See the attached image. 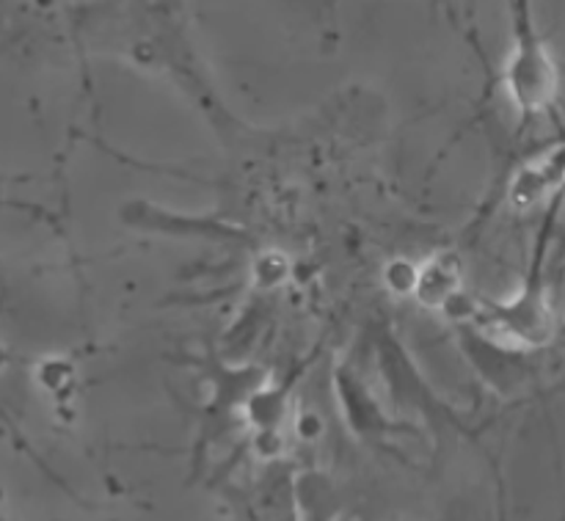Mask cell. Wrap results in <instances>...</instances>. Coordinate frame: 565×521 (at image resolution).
Masks as SVG:
<instances>
[{
  "instance_id": "cell-3",
  "label": "cell",
  "mask_w": 565,
  "mask_h": 521,
  "mask_svg": "<svg viewBox=\"0 0 565 521\" xmlns=\"http://www.w3.org/2000/svg\"><path fill=\"white\" fill-rule=\"evenodd\" d=\"M285 279V257L259 259V281L265 285H279Z\"/></svg>"
},
{
  "instance_id": "cell-1",
  "label": "cell",
  "mask_w": 565,
  "mask_h": 521,
  "mask_svg": "<svg viewBox=\"0 0 565 521\" xmlns=\"http://www.w3.org/2000/svg\"><path fill=\"white\" fill-rule=\"evenodd\" d=\"M456 290V270H452L445 259H436V263H428L425 268H419L417 285H414L412 296H417L423 307H447V301H450Z\"/></svg>"
},
{
  "instance_id": "cell-2",
  "label": "cell",
  "mask_w": 565,
  "mask_h": 521,
  "mask_svg": "<svg viewBox=\"0 0 565 521\" xmlns=\"http://www.w3.org/2000/svg\"><path fill=\"white\" fill-rule=\"evenodd\" d=\"M417 274L419 268L417 265H412L408 259H395V263L386 265V285L392 287L395 293H401V296H406V293H414V285H417Z\"/></svg>"
}]
</instances>
